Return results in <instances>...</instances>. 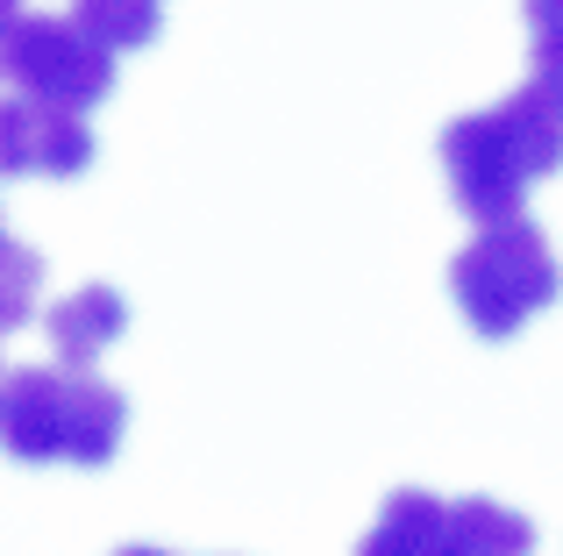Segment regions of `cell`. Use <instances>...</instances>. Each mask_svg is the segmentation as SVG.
Masks as SVG:
<instances>
[{
    "label": "cell",
    "mask_w": 563,
    "mask_h": 556,
    "mask_svg": "<svg viewBox=\"0 0 563 556\" xmlns=\"http://www.w3.org/2000/svg\"><path fill=\"white\" fill-rule=\"evenodd\" d=\"M122 329H129V300L114 286H79L43 314V335H51L57 364H79V371L100 364L108 343H122Z\"/></svg>",
    "instance_id": "cell-6"
},
{
    "label": "cell",
    "mask_w": 563,
    "mask_h": 556,
    "mask_svg": "<svg viewBox=\"0 0 563 556\" xmlns=\"http://www.w3.org/2000/svg\"><path fill=\"white\" fill-rule=\"evenodd\" d=\"M122 429H129V400L108 386V378H93V364H86V371L71 364V392H65V464H79V471L114 464Z\"/></svg>",
    "instance_id": "cell-5"
},
{
    "label": "cell",
    "mask_w": 563,
    "mask_h": 556,
    "mask_svg": "<svg viewBox=\"0 0 563 556\" xmlns=\"http://www.w3.org/2000/svg\"><path fill=\"white\" fill-rule=\"evenodd\" d=\"M442 543H450V507L435 500V492L407 486L385 500L378 529L364 535V549L372 556H442Z\"/></svg>",
    "instance_id": "cell-7"
},
{
    "label": "cell",
    "mask_w": 563,
    "mask_h": 556,
    "mask_svg": "<svg viewBox=\"0 0 563 556\" xmlns=\"http://www.w3.org/2000/svg\"><path fill=\"white\" fill-rule=\"evenodd\" d=\"M36 143H43V100L0 93V179H36Z\"/></svg>",
    "instance_id": "cell-12"
},
{
    "label": "cell",
    "mask_w": 563,
    "mask_h": 556,
    "mask_svg": "<svg viewBox=\"0 0 563 556\" xmlns=\"http://www.w3.org/2000/svg\"><path fill=\"white\" fill-rule=\"evenodd\" d=\"M0 14H22V0H0Z\"/></svg>",
    "instance_id": "cell-16"
},
{
    "label": "cell",
    "mask_w": 563,
    "mask_h": 556,
    "mask_svg": "<svg viewBox=\"0 0 563 556\" xmlns=\"http://www.w3.org/2000/svg\"><path fill=\"white\" fill-rule=\"evenodd\" d=\"M36 300H43V257L29 251V243L0 236V335L36 321Z\"/></svg>",
    "instance_id": "cell-11"
},
{
    "label": "cell",
    "mask_w": 563,
    "mask_h": 556,
    "mask_svg": "<svg viewBox=\"0 0 563 556\" xmlns=\"http://www.w3.org/2000/svg\"><path fill=\"white\" fill-rule=\"evenodd\" d=\"M442 179H450V200L471 222H507V214H521V193L536 186L499 108L456 114V122L442 129Z\"/></svg>",
    "instance_id": "cell-3"
},
{
    "label": "cell",
    "mask_w": 563,
    "mask_h": 556,
    "mask_svg": "<svg viewBox=\"0 0 563 556\" xmlns=\"http://www.w3.org/2000/svg\"><path fill=\"white\" fill-rule=\"evenodd\" d=\"M65 392L71 364H22L0 386V449L14 464H65Z\"/></svg>",
    "instance_id": "cell-4"
},
{
    "label": "cell",
    "mask_w": 563,
    "mask_h": 556,
    "mask_svg": "<svg viewBox=\"0 0 563 556\" xmlns=\"http://www.w3.org/2000/svg\"><path fill=\"white\" fill-rule=\"evenodd\" d=\"M71 22L108 51H143V43H157L165 14H157V0H71Z\"/></svg>",
    "instance_id": "cell-9"
},
{
    "label": "cell",
    "mask_w": 563,
    "mask_h": 556,
    "mask_svg": "<svg viewBox=\"0 0 563 556\" xmlns=\"http://www.w3.org/2000/svg\"><path fill=\"white\" fill-rule=\"evenodd\" d=\"M0 386H8V364H0Z\"/></svg>",
    "instance_id": "cell-17"
},
{
    "label": "cell",
    "mask_w": 563,
    "mask_h": 556,
    "mask_svg": "<svg viewBox=\"0 0 563 556\" xmlns=\"http://www.w3.org/2000/svg\"><path fill=\"white\" fill-rule=\"evenodd\" d=\"M8 86L86 114L114 93V51L86 36L71 14H22L8 29Z\"/></svg>",
    "instance_id": "cell-2"
},
{
    "label": "cell",
    "mask_w": 563,
    "mask_h": 556,
    "mask_svg": "<svg viewBox=\"0 0 563 556\" xmlns=\"http://www.w3.org/2000/svg\"><path fill=\"white\" fill-rule=\"evenodd\" d=\"M563 271L556 251L528 214H507V222H478V236L450 257V300L485 343H507L521 335L542 307H556Z\"/></svg>",
    "instance_id": "cell-1"
},
{
    "label": "cell",
    "mask_w": 563,
    "mask_h": 556,
    "mask_svg": "<svg viewBox=\"0 0 563 556\" xmlns=\"http://www.w3.org/2000/svg\"><path fill=\"white\" fill-rule=\"evenodd\" d=\"M528 14V51H556L563 43V0H521Z\"/></svg>",
    "instance_id": "cell-13"
},
{
    "label": "cell",
    "mask_w": 563,
    "mask_h": 556,
    "mask_svg": "<svg viewBox=\"0 0 563 556\" xmlns=\"http://www.w3.org/2000/svg\"><path fill=\"white\" fill-rule=\"evenodd\" d=\"M528 79L550 86V93L563 100V43H556V51H528Z\"/></svg>",
    "instance_id": "cell-14"
},
{
    "label": "cell",
    "mask_w": 563,
    "mask_h": 556,
    "mask_svg": "<svg viewBox=\"0 0 563 556\" xmlns=\"http://www.w3.org/2000/svg\"><path fill=\"white\" fill-rule=\"evenodd\" d=\"M528 543H536V529H528L514 507H499V500H456L442 556H521Z\"/></svg>",
    "instance_id": "cell-8"
},
{
    "label": "cell",
    "mask_w": 563,
    "mask_h": 556,
    "mask_svg": "<svg viewBox=\"0 0 563 556\" xmlns=\"http://www.w3.org/2000/svg\"><path fill=\"white\" fill-rule=\"evenodd\" d=\"M22 22V14H0V79H8V29Z\"/></svg>",
    "instance_id": "cell-15"
},
{
    "label": "cell",
    "mask_w": 563,
    "mask_h": 556,
    "mask_svg": "<svg viewBox=\"0 0 563 556\" xmlns=\"http://www.w3.org/2000/svg\"><path fill=\"white\" fill-rule=\"evenodd\" d=\"M93 165V129L79 108H51L43 100V143H36V179H79Z\"/></svg>",
    "instance_id": "cell-10"
}]
</instances>
